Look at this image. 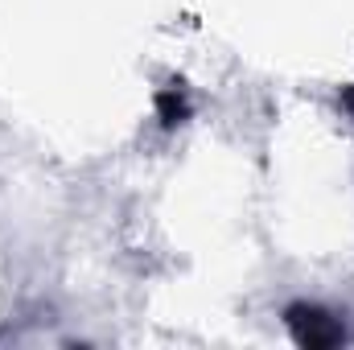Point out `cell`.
I'll return each mask as SVG.
<instances>
[{
	"instance_id": "cell-1",
	"label": "cell",
	"mask_w": 354,
	"mask_h": 350,
	"mask_svg": "<svg viewBox=\"0 0 354 350\" xmlns=\"http://www.w3.org/2000/svg\"><path fill=\"white\" fill-rule=\"evenodd\" d=\"M284 326H288L292 342L305 350H330L346 342V326L326 305H313V301H292L284 309Z\"/></svg>"
},
{
	"instance_id": "cell-2",
	"label": "cell",
	"mask_w": 354,
	"mask_h": 350,
	"mask_svg": "<svg viewBox=\"0 0 354 350\" xmlns=\"http://www.w3.org/2000/svg\"><path fill=\"white\" fill-rule=\"evenodd\" d=\"M189 116H194V103H189L185 83H169V87L157 91V120H161V128H165V132L181 128Z\"/></svg>"
}]
</instances>
